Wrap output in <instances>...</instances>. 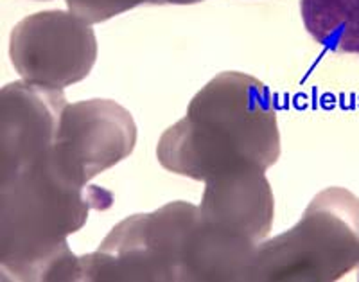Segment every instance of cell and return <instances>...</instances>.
<instances>
[{
	"instance_id": "cell-6",
	"label": "cell",
	"mask_w": 359,
	"mask_h": 282,
	"mask_svg": "<svg viewBox=\"0 0 359 282\" xmlns=\"http://www.w3.org/2000/svg\"><path fill=\"white\" fill-rule=\"evenodd\" d=\"M137 124L130 110L111 99L67 102L50 162L63 182L88 187L102 171L133 153Z\"/></svg>"
},
{
	"instance_id": "cell-10",
	"label": "cell",
	"mask_w": 359,
	"mask_h": 282,
	"mask_svg": "<svg viewBox=\"0 0 359 282\" xmlns=\"http://www.w3.org/2000/svg\"><path fill=\"white\" fill-rule=\"evenodd\" d=\"M69 11L95 25L142 6L144 0H65Z\"/></svg>"
},
{
	"instance_id": "cell-9",
	"label": "cell",
	"mask_w": 359,
	"mask_h": 282,
	"mask_svg": "<svg viewBox=\"0 0 359 282\" xmlns=\"http://www.w3.org/2000/svg\"><path fill=\"white\" fill-rule=\"evenodd\" d=\"M300 15L320 46L359 56V0H300Z\"/></svg>"
},
{
	"instance_id": "cell-1",
	"label": "cell",
	"mask_w": 359,
	"mask_h": 282,
	"mask_svg": "<svg viewBox=\"0 0 359 282\" xmlns=\"http://www.w3.org/2000/svg\"><path fill=\"white\" fill-rule=\"evenodd\" d=\"M156 156L163 169L198 182L245 169L266 173L280 156L273 94L250 74H217L185 117L163 131Z\"/></svg>"
},
{
	"instance_id": "cell-4",
	"label": "cell",
	"mask_w": 359,
	"mask_h": 282,
	"mask_svg": "<svg viewBox=\"0 0 359 282\" xmlns=\"http://www.w3.org/2000/svg\"><path fill=\"white\" fill-rule=\"evenodd\" d=\"M198 221L200 209L189 201L126 217L83 255L81 281L191 282Z\"/></svg>"
},
{
	"instance_id": "cell-11",
	"label": "cell",
	"mask_w": 359,
	"mask_h": 282,
	"mask_svg": "<svg viewBox=\"0 0 359 282\" xmlns=\"http://www.w3.org/2000/svg\"><path fill=\"white\" fill-rule=\"evenodd\" d=\"M205 2V0H144V4L149 6H191Z\"/></svg>"
},
{
	"instance_id": "cell-3",
	"label": "cell",
	"mask_w": 359,
	"mask_h": 282,
	"mask_svg": "<svg viewBox=\"0 0 359 282\" xmlns=\"http://www.w3.org/2000/svg\"><path fill=\"white\" fill-rule=\"evenodd\" d=\"M359 266V198L329 187L311 200L293 229L261 243L248 281L332 282Z\"/></svg>"
},
{
	"instance_id": "cell-5",
	"label": "cell",
	"mask_w": 359,
	"mask_h": 282,
	"mask_svg": "<svg viewBox=\"0 0 359 282\" xmlns=\"http://www.w3.org/2000/svg\"><path fill=\"white\" fill-rule=\"evenodd\" d=\"M9 58L24 81L63 90L88 78L97 60V38L92 24L69 9H49L13 27Z\"/></svg>"
},
{
	"instance_id": "cell-12",
	"label": "cell",
	"mask_w": 359,
	"mask_h": 282,
	"mask_svg": "<svg viewBox=\"0 0 359 282\" xmlns=\"http://www.w3.org/2000/svg\"><path fill=\"white\" fill-rule=\"evenodd\" d=\"M358 281H359V277H358Z\"/></svg>"
},
{
	"instance_id": "cell-8",
	"label": "cell",
	"mask_w": 359,
	"mask_h": 282,
	"mask_svg": "<svg viewBox=\"0 0 359 282\" xmlns=\"http://www.w3.org/2000/svg\"><path fill=\"white\" fill-rule=\"evenodd\" d=\"M198 209L208 227L259 248L273 225L275 200L264 171L245 169L205 182Z\"/></svg>"
},
{
	"instance_id": "cell-7",
	"label": "cell",
	"mask_w": 359,
	"mask_h": 282,
	"mask_svg": "<svg viewBox=\"0 0 359 282\" xmlns=\"http://www.w3.org/2000/svg\"><path fill=\"white\" fill-rule=\"evenodd\" d=\"M65 107L63 90L24 79L0 90V176L53 149Z\"/></svg>"
},
{
	"instance_id": "cell-2",
	"label": "cell",
	"mask_w": 359,
	"mask_h": 282,
	"mask_svg": "<svg viewBox=\"0 0 359 282\" xmlns=\"http://www.w3.org/2000/svg\"><path fill=\"white\" fill-rule=\"evenodd\" d=\"M53 152V149H50ZM50 152L0 176V274L17 282H78L81 257L69 248L92 210L114 196L97 185L74 187L54 171Z\"/></svg>"
}]
</instances>
